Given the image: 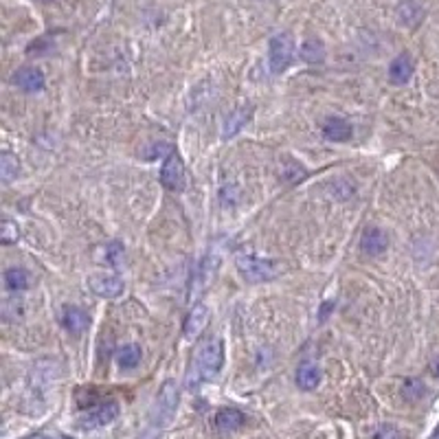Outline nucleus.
<instances>
[{"label": "nucleus", "mask_w": 439, "mask_h": 439, "mask_svg": "<svg viewBox=\"0 0 439 439\" xmlns=\"http://www.w3.org/2000/svg\"><path fill=\"white\" fill-rule=\"evenodd\" d=\"M224 364V343L222 338L211 336L198 347L196 354V376H191L189 384H198L200 380H211L220 374Z\"/></svg>", "instance_id": "1"}, {"label": "nucleus", "mask_w": 439, "mask_h": 439, "mask_svg": "<svg viewBox=\"0 0 439 439\" xmlns=\"http://www.w3.org/2000/svg\"><path fill=\"white\" fill-rule=\"evenodd\" d=\"M178 402H180V389L176 380H165L163 387L156 395V405H154V413H152V419H150V428L163 433L172 424V419L176 415V409H178Z\"/></svg>", "instance_id": "2"}, {"label": "nucleus", "mask_w": 439, "mask_h": 439, "mask_svg": "<svg viewBox=\"0 0 439 439\" xmlns=\"http://www.w3.org/2000/svg\"><path fill=\"white\" fill-rule=\"evenodd\" d=\"M235 266H237V270H240L242 277L253 284L272 281V279H277L281 272V266L277 262L255 257V255H237Z\"/></svg>", "instance_id": "3"}, {"label": "nucleus", "mask_w": 439, "mask_h": 439, "mask_svg": "<svg viewBox=\"0 0 439 439\" xmlns=\"http://www.w3.org/2000/svg\"><path fill=\"white\" fill-rule=\"evenodd\" d=\"M268 60H270V70L272 72H284L292 60H295V40L290 33H277L270 38L268 46Z\"/></svg>", "instance_id": "4"}, {"label": "nucleus", "mask_w": 439, "mask_h": 439, "mask_svg": "<svg viewBox=\"0 0 439 439\" xmlns=\"http://www.w3.org/2000/svg\"><path fill=\"white\" fill-rule=\"evenodd\" d=\"M119 415V405L115 400H103V402H97V405L88 407V411L84 413L82 417V426L84 428H101V426H108L110 422H115Z\"/></svg>", "instance_id": "5"}, {"label": "nucleus", "mask_w": 439, "mask_h": 439, "mask_svg": "<svg viewBox=\"0 0 439 439\" xmlns=\"http://www.w3.org/2000/svg\"><path fill=\"white\" fill-rule=\"evenodd\" d=\"M88 288L95 292L101 299H117L123 295V279L119 274H110V272H95L88 277Z\"/></svg>", "instance_id": "6"}, {"label": "nucleus", "mask_w": 439, "mask_h": 439, "mask_svg": "<svg viewBox=\"0 0 439 439\" xmlns=\"http://www.w3.org/2000/svg\"><path fill=\"white\" fill-rule=\"evenodd\" d=\"M160 182L170 191H180L185 187V165H182V158L176 152L165 158L160 170Z\"/></svg>", "instance_id": "7"}, {"label": "nucleus", "mask_w": 439, "mask_h": 439, "mask_svg": "<svg viewBox=\"0 0 439 439\" xmlns=\"http://www.w3.org/2000/svg\"><path fill=\"white\" fill-rule=\"evenodd\" d=\"M13 84L18 88H23L25 93H40L44 88V75L35 66H23L13 72Z\"/></svg>", "instance_id": "8"}, {"label": "nucleus", "mask_w": 439, "mask_h": 439, "mask_svg": "<svg viewBox=\"0 0 439 439\" xmlns=\"http://www.w3.org/2000/svg\"><path fill=\"white\" fill-rule=\"evenodd\" d=\"M207 323H209V310H207V305L196 303L189 310L187 319H185V327H182V334H185V338L193 341V338H198L200 334H203V329L207 327Z\"/></svg>", "instance_id": "9"}, {"label": "nucleus", "mask_w": 439, "mask_h": 439, "mask_svg": "<svg viewBox=\"0 0 439 439\" xmlns=\"http://www.w3.org/2000/svg\"><path fill=\"white\" fill-rule=\"evenodd\" d=\"M215 257H205L203 260V264L198 266V270H196V274H193V279H191V301H196L200 295H203V292L207 290V286L211 284V277H213V270H215Z\"/></svg>", "instance_id": "10"}, {"label": "nucleus", "mask_w": 439, "mask_h": 439, "mask_svg": "<svg viewBox=\"0 0 439 439\" xmlns=\"http://www.w3.org/2000/svg\"><path fill=\"white\" fill-rule=\"evenodd\" d=\"M413 70H415L413 60L409 58L407 53H402V55H397V58L389 66V82L395 84V86H405V84L411 82Z\"/></svg>", "instance_id": "11"}, {"label": "nucleus", "mask_w": 439, "mask_h": 439, "mask_svg": "<svg viewBox=\"0 0 439 439\" xmlns=\"http://www.w3.org/2000/svg\"><path fill=\"white\" fill-rule=\"evenodd\" d=\"M389 246V237L384 231L380 229H367L362 233V240H360V248L371 255V257H376V255H382L384 250H387Z\"/></svg>", "instance_id": "12"}, {"label": "nucleus", "mask_w": 439, "mask_h": 439, "mask_svg": "<svg viewBox=\"0 0 439 439\" xmlns=\"http://www.w3.org/2000/svg\"><path fill=\"white\" fill-rule=\"evenodd\" d=\"M323 134L327 141H334V143L350 141L352 139V123L341 119V117H329L323 123Z\"/></svg>", "instance_id": "13"}, {"label": "nucleus", "mask_w": 439, "mask_h": 439, "mask_svg": "<svg viewBox=\"0 0 439 439\" xmlns=\"http://www.w3.org/2000/svg\"><path fill=\"white\" fill-rule=\"evenodd\" d=\"M395 18H397V23L400 25H405V27H417L419 23H422V18H424V9L419 7L415 0H405V3H400L397 9H395Z\"/></svg>", "instance_id": "14"}, {"label": "nucleus", "mask_w": 439, "mask_h": 439, "mask_svg": "<svg viewBox=\"0 0 439 439\" xmlns=\"http://www.w3.org/2000/svg\"><path fill=\"white\" fill-rule=\"evenodd\" d=\"M244 413L242 411H237V409H220L215 413V426L217 431H222V433H233L237 431L240 426H244Z\"/></svg>", "instance_id": "15"}, {"label": "nucleus", "mask_w": 439, "mask_h": 439, "mask_svg": "<svg viewBox=\"0 0 439 439\" xmlns=\"http://www.w3.org/2000/svg\"><path fill=\"white\" fill-rule=\"evenodd\" d=\"M250 115H253L250 106H242V108L233 110V113L229 115V119H227V123H224V132H222V136H224V139H231V136H235V134L240 132L242 127L248 123Z\"/></svg>", "instance_id": "16"}, {"label": "nucleus", "mask_w": 439, "mask_h": 439, "mask_svg": "<svg viewBox=\"0 0 439 439\" xmlns=\"http://www.w3.org/2000/svg\"><path fill=\"white\" fill-rule=\"evenodd\" d=\"M297 384L303 391H312L321 384V369L314 362H303L297 369Z\"/></svg>", "instance_id": "17"}, {"label": "nucleus", "mask_w": 439, "mask_h": 439, "mask_svg": "<svg viewBox=\"0 0 439 439\" xmlns=\"http://www.w3.org/2000/svg\"><path fill=\"white\" fill-rule=\"evenodd\" d=\"M62 323H64V327L68 329L70 334H84L90 319H88V314L84 312L82 307H66Z\"/></svg>", "instance_id": "18"}, {"label": "nucleus", "mask_w": 439, "mask_h": 439, "mask_svg": "<svg viewBox=\"0 0 439 439\" xmlns=\"http://www.w3.org/2000/svg\"><path fill=\"white\" fill-rule=\"evenodd\" d=\"M301 58L307 64H321L325 60V44L317 38H310L301 46Z\"/></svg>", "instance_id": "19"}, {"label": "nucleus", "mask_w": 439, "mask_h": 439, "mask_svg": "<svg viewBox=\"0 0 439 439\" xmlns=\"http://www.w3.org/2000/svg\"><path fill=\"white\" fill-rule=\"evenodd\" d=\"M18 172H20V160H18V156H13L11 152L0 154V178H3L5 185H9L18 176Z\"/></svg>", "instance_id": "20"}, {"label": "nucleus", "mask_w": 439, "mask_h": 439, "mask_svg": "<svg viewBox=\"0 0 439 439\" xmlns=\"http://www.w3.org/2000/svg\"><path fill=\"white\" fill-rule=\"evenodd\" d=\"M117 362L121 369H134L141 362V347L139 345H123L119 354H117Z\"/></svg>", "instance_id": "21"}, {"label": "nucleus", "mask_w": 439, "mask_h": 439, "mask_svg": "<svg viewBox=\"0 0 439 439\" xmlns=\"http://www.w3.org/2000/svg\"><path fill=\"white\" fill-rule=\"evenodd\" d=\"M426 395V384L419 378H407L402 384V397L407 402H419Z\"/></svg>", "instance_id": "22"}, {"label": "nucleus", "mask_w": 439, "mask_h": 439, "mask_svg": "<svg viewBox=\"0 0 439 439\" xmlns=\"http://www.w3.org/2000/svg\"><path fill=\"white\" fill-rule=\"evenodd\" d=\"M5 286L9 290H25L29 288V274L25 268H9L5 270Z\"/></svg>", "instance_id": "23"}, {"label": "nucleus", "mask_w": 439, "mask_h": 439, "mask_svg": "<svg viewBox=\"0 0 439 439\" xmlns=\"http://www.w3.org/2000/svg\"><path fill=\"white\" fill-rule=\"evenodd\" d=\"M121 260H123V244H119V242H110V244L106 246V253H103V262L117 268V266L121 264Z\"/></svg>", "instance_id": "24"}, {"label": "nucleus", "mask_w": 439, "mask_h": 439, "mask_svg": "<svg viewBox=\"0 0 439 439\" xmlns=\"http://www.w3.org/2000/svg\"><path fill=\"white\" fill-rule=\"evenodd\" d=\"M18 237H20V229H18V224H13L11 220H5V222H3V233H0V242H3V244H13V242H18Z\"/></svg>", "instance_id": "25"}, {"label": "nucleus", "mask_w": 439, "mask_h": 439, "mask_svg": "<svg viewBox=\"0 0 439 439\" xmlns=\"http://www.w3.org/2000/svg\"><path fill=\"white\" fill-rule=\"evenodd\" d=\"M374 439H405V437H402V433H400L395 426L387 424V426H380V428L376 431Z\"/></svg>", "instance_id": "26"}, {"label": "nucleus", "mask_w": 439, "mask_h": 439, "mask_svg": "<svg viewBox=\"0 0 439 439\" xmlns=\"http://www.w3.org/2000/svg\"><path fill=\"white\" fill-rule=\"evenodd\" d=\"M332 310H334V303H332V301H325V305L321 307V323L327 319V314L332 312Z\"/></svg>", "instance_id": "27"}, {"label": "nucleus", "mask_w": 439, "mask_h": 439, "mask_svg": "<svg viewBox=\"0 0 439 439\" xmlns=\"http://www.w3.org/2000/svg\"><path fill=\"white\" fill-rule=\"evenodd\" d=\"M431 371H433V374H435V376L439 378V356H437V358H435L433 362H431Z\"/></svg>", "instance_id": "28"}, {"label": "nucleus", "mask_w": 439, "mask_h": 439, "mask_svg": "<svg viewBox=\"0 0 439 439\" xmlns=\"http://www.w3.org/2000/svg\"><path fill=\"white\" fill-rule=\"evenodd\" d=\"M27 439H51L49 435H42V433H38V435H31V437H27Z\"/></svg>", "instance_id": "29"}, {"label": "nucleus", "mask_w": 439, "mask_h": 439, "mask_svg": "<svg viewBox=\"0 0 439 439\" xmlns=\"http://www.w3.org/2000/svg\"><path fill=\"white\" fill-rule=\"evenodd\" d=\"M431 439H439V426H437V431H435V435H433Z\"/></svg>", "instance_id": "30"}, {"label": "nucleus", "mask_w": 439, "mask_h": 439, "mask_svg": "<svg viewBox=\"0 0 439 439\" xmlns=\"http://www.w3.org/2000/svg\"><path fill=\"white\" fill-rule=\"evenodd\" d=\"M62 439H70V437H62Z\"/></svg>", "instance_id": "31"}]
</instances>
